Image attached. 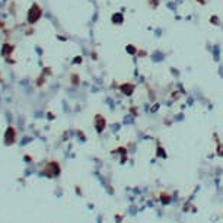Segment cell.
Returning a JSON list of instances; mask_svg holds the SVG:
<instances>
[{
    "label": "cell",
    "mask_w": 223,
    "mask_h": 223,
    "mask_svg": "<svg viewBox=\"0 0 223 223\" xmlns=\"http://www.w3.org/2000/svg\"><path fill=\"white\" fill-rule=\"evenodd\" d=\"M120 91L124 93L125 96H131L134 91H136V85L134 83H131V82H125V83H121L120 85Z\"/></svg>",
    "instance_id": "cell-1"
},
{
    "label": "cell",
    "mask_w": 223,
    "mask_h": 223,
    "mask_svg": "<svg viewBox=\"0 0 223 223\" xmlns=\"http://www.w3.org/2000/svg\"><path fill=\"white\" fill-rule=\"evenodd\" d=\"M112 22H114V23H117V25L123 23V22H124L123 15H121V13H115V15H114V18H112Z\"/></svg>",
    "instance_id": "cell-2"
},
{
    "label": "cell",
    "mask_w": 223,
    "mask_h": 223,
    "mask_svg": "<svg viewBox=\"0 0 223 223\" xmlns=\"http://www.w3.org/2000/svg\"><path fill=\"white\" fill-rule=\"evenodd\" d=\"M210 22H211L213 25H220V19H219V16H216V15H213V16H211Z\"/></svg>",
    "instance_id": "cell-3"
},
{
    "label": "cell",
    "mask_w": 223,
    "mask_h": 223,
    "mask_svg": "<svg viewBox=\"0 0 223 223\" xmlns=\"http://www.w3.org/2000/svg\"><path fill=\"white\" fill-rule=\"evenodd\" d=\"M127 50L130 51V54H137V48H134V47L128 45V47H127Z\"/></svg>",
    "instance_id": "cell-4"
},
{
    "label": "cell",
    "mask_w": 223,
    "mask_h": 223,
    "mask_svg": "<svg viewBox=\"0 0 223 223\" xmlns=\"http://www.w3.org/2000/svg\"><path fill=\"white\" fill-rule=\"evenodd\" d=\"M196 2L198 3V5H201V6H206V5L209 3L210 0H196Z\"/></svg>",
    "instance_id": "cell-5"
}]
</instances>
